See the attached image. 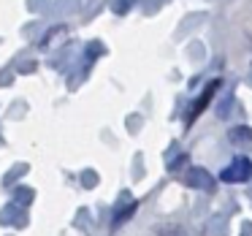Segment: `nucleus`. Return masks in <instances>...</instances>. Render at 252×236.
Wrapping results in <instances>:
<instances>
[{
  "instance_id": "nucleus-1",
  "label": "nucleus",
  "mask_w": 252,
  "mask_h": 236,
  "mask_svg": "<svg viewBox=\"0 0 252 236\" xmlns=\"http://www.w3.org/2000/svg\"><path fill=\"white\" fill-rule=\"evenodd\" d=\"M250 174H252V163H250V160H247V158H236L220 176H222L225 182H247V179H250Z\"/></svg>"
},
{
  "instance_id": "nucleus-2",
  "label": "nucleus",
  "mask_w": 252,
  "mask_h": 236,
  "mask_svg": "<svg viewBox=\"0 0 252 236\" xmlns=\"http://www.w3.org/2000/svg\"><path fill=\"white\" fill-rule=\"evenodd\" d=\"M217 90H220V79H217V82H212V84H209V87L201 93V98H198V103L192 106V109H190V114H187V125H190V122L195 120V117L201 114L203 109H206V106H209V101H212V95L217 93Z\"/></svg>"
},
{
  "instance_id": "nucleus-3",
  "label": "nucleus",
  "mask_w": 252,
  "mask_h": 236,
  "mask_svg": "<svg viewBox=\"0 0 252 236\" xmlns=\"http://www.w3.org/2000/svg\"><path fill=\"white\" fill-rule=\"evenodd\" d=\"M228 138L233 144H252V128L241 125V128H233V131L228 133Z\"/></svg>"
},
{
  "instance_id": "nucleus-4",
  "label": "nucleus",
  "mask_w": 252,
  "mask_h": 236,
  "mask_svg": "<svg viewBox=\"0 0 252 236\" xmlns=\"http://www.w3.org/2000/svg\"><path fill=\"white\" fill-rule=\"evenodd\" d=\"M192 176H195V179H190L192 185L198 182V185H203V187H212V179H209V174H206V171H201V169H198V171H192Z\"/></svg>"
},
{
  "instance_id": "nucleus-5",
  "label": "nucleus",
  "mask_w": 252,
  "mask_h": 236,
  "mask_svg": "<svg viewBox=\"0 0 252 236\" xmlns=\"http://www.w3.org/2000/svg\"><path fill=\"white\" fill-rule=\"evenodd\" d=\"M133 209H136V203H127V206H122L120 212L114 214V223H117V225L125 223V217H127V214H133Z\"/></svg>"
}]
</instances>
